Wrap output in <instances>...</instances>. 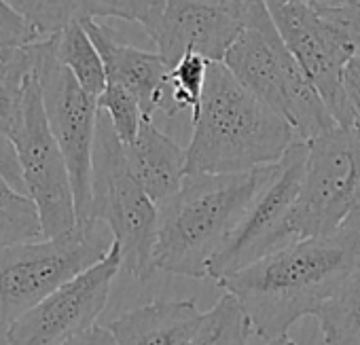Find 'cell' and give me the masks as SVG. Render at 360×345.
I'll return each mask as SVG.
<instances>
[{"label": "cell", "instance_id": "cell-1", "mask_svg": "<svg viewBox=\"0 0 360 345\" xmlns=\"http://www.w3.org/2000/svg\"><path fill=\"white\" fill-rule=\"evenodd\" d=\"M358 265L356 252L335 233L274 250L217 284L240 301L252 332L269 341L314 315Z\"/></svg>", "mask_w": 360, "mask_h": 345}, {"label": "cell", "instance_id": "cell-2", "mask_svg": "<svg viewBox=\"0 0 360 345\" xmlns=\"http://www.w3.org/2000/svg\"><path fill=\"white\" fill-rule=\"evenodd\" d=\"M274 165L240 174H187L159 208L155 265L174 275L208 278V267L269 183Z\"/></svg>", "mask_w": 360, "mask_h": 345}, {"label": "cell", "instance_id": "cell-3", "mask_svg": "<svg viewBox=\"0 0 360 345\" xmlns=\"http://www.w3.org/2000/svg\"><path fill=\"white\" fill-rule=\"evenodd\" d=\"M191 123L189 174H240L274 165L299 140L292 125L223 62H210L202 106Z\"/></svg>", "mask_w": 360, "mask_h": 345}, {"label": "cell", "instance_id": "cell-4", "mask_svg": "<svg viewBox=\"0 0 360 345\" xmlns=\"http://www.w3.org/2000/svg\"><path fill=\"white\" fill-rule=\"evenodd\" d=\"M223 64L250 93L280 112L299 140L309 142L339 127L318 89L284 45L263 0L244 3V28Z\"/></svg>", "mask_w": 360, "mask_h": 345}, {"label": "cell", "instance_id": "cell-5", "mask_svg": "<svg viewBox=\"0 0 360 345\" xmlns=\"http://www.w3.org/2000/svg\"><path fill=\"white\" fill-rule=\"evenodd\" d=\"M91 221L104 223L121 250L123 269L140 282L155 271L159 208L131 174L125 144L100 110L94 144Z\"/></svg>", "mask_w": 360, "mask_h": 345}, {"label": "cell", "instance_id": "cell-6", "mask_svg": "<svg viewBox=\"0 0 360 345\" xmlns=\"http://www.w3.org/2000/svg\"><path fill=\"white\" fill-rule=\"evenodd\" d=\"M112 246L110 229L89 221L58 237L5 248L0 252V324H13L56 288L100 263Z\"/></svg>", "mask_w": 360, "mask_h": 345}, {"label": "cell", "instance_id": "cell-7", "mask_svg": "<svg viewBox=\"0 0 360 345\" xmlns=\"http://www.w3.org/2000/svg\"><path fill=\"white\" fill-rule=\"evenodd\" d=\"M358 197L360 129L339 125L307 142L301 189L282 227L280 248L335 235Z\"/></svg>", "mask_w": 360, "mask_h": 345}, {"label": "cell", "instance_id": "cell-8", "mask_svg": "<svg viewBox=\"0 0 360 345\" xmlns=\"http://www.w3.org/2000/svg\"><path fill=\"white\" fill-rule=\"evenodd\" d=\"M37 79L47 123L68 163L79 223L91 221V174L98 127V98L87 93L60 64L51 39L37 43Z\"/></svg>", "mask_w": 360, "mask_h": 345}, {"label": "cell", "instance_id": "cell-9", "mask_svg": "<svg viewBox=\"0 0 360 345\" xmlns=\"http://www.w3.org/2000/svg\"><path fill=\"white\" fill-rule=\"evenodd\" d=\"M265 5L284 45L318 89L335 121L341 127H356V119L343 89V70L358 51L356 45L339 26L326 20L305 0Z\"/></svg>", "mask_w": 360, "mask_h": 345}, {"label": "cell", "instance_id": "cell-10", "mask_svg": "<svg viewBox=\"0 0 360 345\" xmlns=\"http://www.w3.org/2000/svg\"><path fill=\"white\" fill-rule=\"evenodd\" d=\"M28 197L37 204L45 237H58L79 225L68 163L47 123L37 72L28 85L24 119L13 134Z\"/></svg>", "mask_w": 360, "mask_h": 345}, {"label": "cell", "instance_id": "cell-11", "mask_svg": "<svg viewBox=\"0 0 360 345\" xmlns=\"http://www.w3.org/2000/svg\"><path fill=\"white\" fill-rule=\"evenodd\" d=\"M121 267V250L115 244L100 263L56 288L39 305L9 324L7 343L62 345L70 337L94 326L108 303L112 280Z\"/></svg>", "mask_w": 360, "mask_h": 345}, {"label": "cell", "instance_id": "cell-12", "mask_svg": "<svg viewBox=\"0 0 360 345\" xmlns=\"http://www.w3.org/2000/svg\"><path fill=\"white\" fill-rule=\"evenodd\" d=\"M305 159L307 142L297 140L276 163L274 176L261 189L229 242L212 259L208 278L219 282L280 248L282 227L301 189Z\"/></svg>", "mask_w": 360, "mask_h": 345}, {"label": "cell", "instance_id": "cell-13", "mask_svg": "<svg viewBox=\"0 0 360 345\" xmlns=\"http://www.w3.org/2000/svg\"><path fill=\"white\" fill-rule=\"evenodd\" d=\"M244 3L219 7L202 0H167L161 18L146 34L169 68L187 53L223 62L244 28Z\"/></svg>", "mask_w": 360, "mask_h": 345}, {"label": "cell", "instance_id": "cell-14", "mask_svg": "<svg viewBox=\"0 0 360 345\" xmlns=\"http://www.w3.org/2000/svg\"><path fill=\"white\" fill-rule=\"evenodd\" d=\"M81 24L102 56L106 81L131 91L138 98L144 117L153 119L155 112L174 117L169 98V66L165 60L155 51L125 45L115 37L110 28L96 20H85Z\"/></svg>", "mask_w": 360, "mask_h": 345}, {"label": "cell", "instance_id": "cell-15", "mask_svg": "<svg viewBox=\"0 0 360 345\" xmlns=\"http://www.w3.org/2000/svg\"><path fill=\"white\" fill-rule=\"evenodd\" d=\"M204 320L193 299H159L125 311L108 328L119 345H189Z\"/></svg>", "mask_w": 360, "mask_h": 345}, {"label": "cell", "instance_id": "cell-16", "mask_svg": "<svg viewBox=\"0 0 360 345\" xmlns=\"http://www.w3.org/2000/svg\"><path fill=\"white\" fill-rule=\"evenodd\" d=\"M125 157L131 174L157 206L178 193L189 174L187 148L163 134L150 117L142 119L136 138L125 144Z\"/></svg>", "mask_w": 360, "mask_h": 345}, {"label": "cell", "instance_id": "cell-17", "mask_svg": "<svg viewBox=\"0 0 360 345\" xmlns=\"http://www.w3.org/2000/svg\"><path fill=\"white\" fill-rule=\"evenodd\" d=\"M37 72V43L0 51V127L11 138L24 119L26 91Z\"/></svg>", "mask_w": 360, "mask_h": 345}, {"label": "cell", "instance_id": "cell-18", "mask_svg": "<svg viewBox=\"0 0 360 345\" xmlns=\"http://www.w3.org/2000/svg\"><path fill=\"white\" fill-rule=\"evenodd\" d=\"M49 39H51L53 53L60 60V64H64L72 72V77L81 83V87L87 93H91L94 98H100V93L106 89V83H108L106 68L85 26L81 22H72L62 32Z\"/></svg>", "mask_w": 360, "mask_h": 345}, {"label": "cell", "instance_id": "cell-19", "mask_svg": "<svg viewBox=\"0 0 360 345\" xmlns=\"http://www.w3.org/2000/svg\"><path fill=\"white\" fill-rule=\"evenodd\" d=\"M326 345H360V265L314 313Z\"/></svg>", "mask_w": 360, "mask_h": 345}, {"label": "cell", "instance_id": "cell-20", "mask_svg": "<svg viewBox=\"0 0 360 345\" xmlns=\"http://www.w3.org/2000/svg\"><path fill=\"white\" fill-rule=\"evenodd\" d=\"M252 324L240 305V301L223 292L212 309L206 311V320L198 337L189 345H248Z\"/></svg>", "mask_w": 360, "mask_h": 345}, {"label": "cell", "instance_id": "cell-21", "mask_svg": "<svg viewBox=\"0 0 360 345\" xmlns=\"http://www.w3.org/2000/svg\"><path fill=\"white\" fill-rule=\"evenodd\" d=\"M45 237L37 204L13 189L0 193V252Z\"/></svg>", "mask_w": 360, "mask_h": 345}, {"label": "cell", "instance_id": "cell-22", "mask_svg": "<svg viewBox=\"0 0 360 345\" xmlns=\"http://www.w3.org/2000/svg\"><path fill=\"white\" fill-rule=\"evenodd\" d=\"M208 66L210 62L206 58L198 53H187L169 68V98L174 117L178 112H189L191 121L198 117L206 89Z\"/></svg>", "mask_w": 360, "mask_h": 345}, {"label": "cell", "instance_id": "cell-23", "mask_svg": "<svg viewBox=\"0 0 360 345\" xmlns=\"http://www.w3.org/2000/svg\"><path fill=\"white\" fill-rule=\"evenodd\" d=\"M34 28L41 41L62 32L72 22H83L85 0H7Z\"/></svg>", "mask_w": 360, "mask_h": 345}, {"label": "cell", "instance_id": "cell-24", "mask_svg": "<svg viewBox=\"0 0 360 345\" xmlns=\"http://www.w3.org/2000/svg\"><path fill=\"white\" fill-rule=\"evenodd\" d=\"M165 5L167 0H85L83 22L115 18V20L140 24L148 32L161 18Z\"/></svg>", "mask_w": 360, "mask_h": 345}, {"label": "cell", "instance_id": "cell-25", "mask_svg": "<svg viewBox=\"0 0 360 345\" xmlns=\"http://www.w3.org/2000/svg\"><path fill=\"white\" fill-rule=\"evenodd\" d=\"M98 108L108 115V119L123 144H129L136 138V134L142 125L144 112H142L138 98L131 91H127L121 85L106 83V89L98 98Z\"/></svg>", "mask_w": 360, "mask_h": 345}, {"label": "cell", "instance_id": "cell-26", "mask_svg": "<svg viewBox=\"0 0 360 345\" xmlns=\"http://www.w3.org/2000/svg\"><path fill=\"white\" fill-rule=\"evenodd\" d=\"M39 34L34 28L7 3L0 0V51L11 47H24L39 43Z\"/></svg>", "mask_w": 360, "mask_h": 345}, {"label": "cell", "instance_id": "cell-27", "mask_svg": "<svg viewBox=\"0 0 360 345\" xmlns=\"http://www.w3.org/2000/svg\"><path fill=\"white\" fill-rule=\"evenodd\" d=\"M0 178H3L13 191H18L22 195H28L24 176H22L18 146H15L13 138L3 127H0Z\"/></svg>", "mask_w": 360, "mask_h": 345}, {"label": "cell", "instance_id": "cell-28", "mask_svg": "<svg viewBox=\"0 0 360 345\" xmlns=\"http://www.w3.org/2000/svg\"><path fill=\"white\" fill-rule=\"evenodd\" d=\"M316 9L335 26H339L360 51V0L358 3L343 5V7H316Z\"/></svg>", "mask_w": 360, "mask_h": 345}, {"label": "cell", "instance_id": "cell-29", "mask_svg": "<svg viewBox=\"0 0 360 345\" xmlns=\"http://www.w3.org/2000/svg\"><path fill=\"white\" fill-rule=\"evenodd\" d=\"M343 89L356 119V129H360V51L352 56L343 70Z\"/></svg>", "mask_w": 360, "mask_h": 345}, {"label": "cell", "instance_id": "cell-30", "mask_svg": "<svg viewBox=\"0 0 360 345\" xmlns=\"http://www.w3.org/2000/svg\"><path fill=\"white\" fill-rule=\"evenodd\" d=\"M62 345H119L115 334L110 332L108 326H100V324H94L89 326L87 330L70 337L68 341H64Z\"/></svg>", "mask_w": 360, "mask_h": 345}, {"label": "cell", "instance_id": "cell-31", "mask_svg": "<svg viewBox=\"0 0 360 345\" xmlns=\"http://www.w3.org/2000/svg\"><path fill=\"white\" fill-rule=\"evenodd\" d=\"M337 233L349 244V248L360 259V197H358L356 206L352 208V212L347 214V219L343 221V225L339 227Z\"/></svg>", "mask_w": 360, "mask_h": 345}, {"label": "cell", "instance_id": "cell-32", "mask_svg": "<svg viewBox=\"0 0 360 345\" xmlns=\"http://www.w3.org/2000/svg\"><path fill=\"white\" fill-rule=\"evenodd\" d=\"M305 3H309L314 7H343L349 3H358V0H305Z\"/></svg>", "mask_w": 360, "mask_h": 345}, {"label": "cell", "instance_id": "cell-33", "mask_svg": "<svg viewBox=\"0 0 360 345\" xmlns=\"http://www.w3.org/2000/svg\"><path fill=\"white\" fill-rule=\"evenodd\" d=\"M208 5H219V7H240L244 0H202Z\"/></svg>", "mask_w": 360, "mask_h": 345}, {"label": "cell", "instance_id": "cell-34", "mask_svg": "<svg viewBox=\"0 0 360 345\" xmlns=\"http://www.w3.org/2000/svg\"><path fill=\"white\" fill-rule=\"evenodd\" d=\"M265 345H297L288 334H282V337H276V339H269Z\"/></svg>", "mask_w": 360, "mask_h": 345}, {"label": "cell", "instance_id": "cell-35", "mask_svg": "<svg viewBox=\"0 0 360 345\" xmlns=\"http://www.w3.org/2000/svg\"><path fill=\"white\" fill-rule=\"evenodd\" d=\"M9 189H11V187H9L3 178H0V193H3V191H9Z\"/></svg>", "mask_w": 360, "mask_h": 345}, {"label": "cell", "instance_id": "cell-36", "mask_svg": "<svg viewBox=\"0 0 360 345\" xmlns=\"http://www.w3.org/2000/svg\"><path fill=\"white\" fill-rule=\"evenodd\" d=\"M263 3H290V0H263Z\"/></svg>", "mask_w": 360, "mask_h": 345}]
</instances>
